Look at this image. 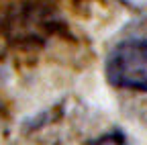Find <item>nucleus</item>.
<instances>
[{
	"label": "nucleus",
	"mask_w": 147,
	"mask_h": 145,
	"mask_svg": "<svg viewBox=\"0 0 147 145\" xmlns=\"http://www.w3.org/2000/svg\"><path fill=\"white\" fill-rule=\"evenodd\" d=\"M108 82L125 90L147 92V39H123L106 57Z\"/></svg>",
	"instance_id": "f257e3e1"
}]
</instances>
